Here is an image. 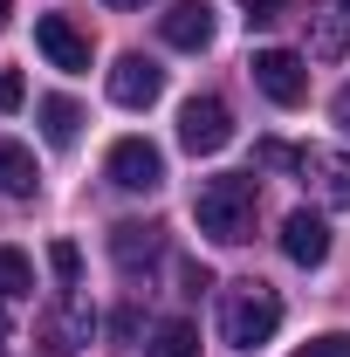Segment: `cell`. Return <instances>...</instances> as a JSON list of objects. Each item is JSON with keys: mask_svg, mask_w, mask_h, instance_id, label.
Instances as JSON below:
<instances>
[{"mask_svg": "<svg viewBox=\"0 0 350 357\" xmlns=\"http://www.w3.org/2000/svg\"><path fill=\"white\" fill-rule=\"evenodd\" d=\"M35 48H42L55 69H69V76L89 69V35L69 21V14H42V21H35Z\"/></svg>", "mask_w": 350, "mask_h": 357, "instance_id": "9", "label": "cell"}, {"mask_svg": "<svg viewBox=\"0 0 350 357\" xmlns=\"http://www.w3.org/2000/svg\"><path fill=\"white\" fill-rule=\"evenodd\" d=\"M144 357H199V330H192L185 316H165V323L151 330V344H144Z\"/></svg>", "mask_w": 350, "mask_h": 357, "instance_id": "15", "label": "cell"}, {"mask_svg": "<svg viewBox=\"0 0 350 357\" xmlns=\"http://www.w3.org/2000/svg\"><path fill=\"white\" fill-rule=\"evenodd\" d=\"M309 48L323 55V62H337L350 48V7H330V14H316V35H309Z\"/></svg>", "mask_w": 350, "mask_h": 357, "instance_id": "16", "label": "cell"}, {"mask_svg": "<svg viewBox=\"0 0 350 357\" xmlns=\"http://www.w3.org/2000/svg\"><path fill=\"white\" fill-rule=\"evenodd\" d=\"M48 268L62 275V289H76V275H83V255H76V241H55V248H48Z\"/></svg>", "mask_w": 350, "mask_h": 357, "instance_id": "19", "label": "cell"}, {"mask_svg": "<svg viewBox=\"0 0 350 357\" xmlns=\"http://www.w3.org/2000/svg\"><path fill=\"white\" fill-rule=\"evenodd\" d=\"M254 89H261L268 103L296 110V103H309V62L296 48H261L254 55Z\"/></svg>", "mask_w": 350, "mask_h": 357, "instance_id": "4", "label": "cell"}, {"mask_svg": "<svg viewBox=\"0 0 350 357\" xmlns=\"http://www.w3.org/2000/svg\"><path fill=\"white\" fill-rule=\"evenodd\" d=\"M158 96H165V69H158L151 55H137V48H131V55L110 62V103H124V110H151Z\"/></svg>", "mask_w": 350, "mask_h": 357, "instance_id": "7", "label": "cell"}, {"mask_svg": "<svg viewBox=\"0 0 350 357\" xmlns=\"http://www.w3.org/2000/svg\"><path fill=\"white\" fill-rule=\"evenodd\" d=\"M103 172H110V185H124V192H158L165 185V151L151 137H117Z\"/></svg>", "mask_w": 350, "mask_h": 357, "instance_id": "5", "label": "cell"}, {"mask_svg": "<svg viewBox=\"0 0 350 357\" xmlns=\"http://www.w3.org/2000/svg\"><path fill=\"white\" fill-rule=\"evenodd\" d=\"M344 7H350V0H344Z\"/></svg>", "mask_w": 350, "mask_h": 357, "instance_id": "28", "label": "cell"}, {"mask_svg": "<svg viewBox=\"0 0 350 357\" xmlns=\"http://www.w3.org/2000/svg\"><path fill=\"white\" fill-rule=\"evenodd\" d=\"M0 344H7V316H0Z\"/></svg>", "mask_w": 350, "mask_h": 357, "instance_id": "27", "label": "cell"}, {"mask_svg": "<svg viewBox=\"0 0 350 357\" xmlns=\"http://www.w3.org/2000/svg\"><path fill=\"white\" fill-rule=\"evenodd\" d=\"M254 213H261V192H254L248 172H220V178H206V185L192 192V220H199V234L220 241V248L254 241Z\"/></svg>", "mask_w": 350, "mask_h": 357, "instance_id": "1", "label": "cell"}, {"mask_svg": "<svg viewBox=\"0 0 350 357\" xmlns=\"http://www.w3.org/2000/svg\"><path fill=\"white\" fill-rule=\"evenodd\" d=\"M110 330H117V337H137V310H131V303H124V310L110 316Z\"/></svg>", "mask_w": 350, "mask_h": 357, "instance_id": "23", "label": "cell"}, {"mask_svg": "<svg viewBox=\"0 0 350 357\" xmlns=\"http://www.w3.org/2000/svg\"><path fill=\"white\" fill-rule=\"evenodd\" d=\"M7 14H14V0H0V28H7Z\"/></svg>", "mask_w": 350, "mask_h": 357, "instance_id": "25", "label": "cell"}, {"mask_svg": "<svg viewBox=\"0 0 350 357\" xmlns=\"http://www.w3.org/2000/svg\"><path fill=\"white\" fill-rule=\"evenodd\" d=\"M227 137H234V110H227L220 96H192V103L178 110V144H185L192 158H213Z\"/></svg>", "mask_w": 350, "mask_h": 357, "instance_id": "6", "label": "cell"}, {"mask_svg": "<svg viewBox=\"0 0 350 357\" xmlns=\"http://www.w3.org/2000/svg\"><path fill=\"white\" fill-rule=\"evenodd\" d=\"M89 337H96V310H89L83 296H62V303L42 316V351L48 357H76Z\"/></svg>", "mask_w": 350, "mask_h": 357, "instance_id": "8", "label": "cell"}, {"mask_svg": "<svg viewBox=\"0 0 350 357\" xmlns=\"http://www.w3.org/2000/svg\"><path fill=\"white\" fill-rule=\"evenodd\" d=\"M178 282H185V296H206V289H213V268H199V261H178Z\"/></svg>", "mask_w": 350, "mask_h": 357, "instance_id": "21", "label": "cell"}, {"mask_svg": "<svg viewBox=\"0 0 350 357\" xmlns=\"http://www.w3.org/2000/svg\"><path fill=\"white\" fill-rule=\"evenodd\" d=\"M28 103V83H21V69H0V110H21Z\"/></svg>", "mask_w": 350, "mask_h": 357, "instance_id": "20", "label": "cell"}, {"mask_svg": "<svg viewBox=\"0 0 350 357\" xmlns=\"http://www.w3.org/2000/svg\"><path fill=\"white\" fill-rule=\"evenodd\" d=\"M282 255H289L296 268H323L330 261V220L309 213V206H296V213L282 220Z\"/></svg>", "mask_w": 350, "mask_h": 357, "instance_id": "11", "label": "cell"}, {"mask_svg": "<svg viewBox=\"0 0 350 357\" xmlns=\"http://www.w3.org/2000/svg\"><path fill=\"white\" fill-rule=\"evenodd\" d=\"M35 117H42V137L55 144V151H69L76 131H83V110H76L69 96H42V103H35Z\"/></svg>", "mask_w": 350, "mask_h": 357, "instance_id": "14", "label": "cell"}, {"mask_svg": "<svg viewBox=\"0 0 350 357\" xmlns=\"http://www.w3.org/2000/svg\"><path fill=\"white\" fill-rule=\"evenodd\" d=\"M158 35L185 55H199V48H213V0H178L172 14H158Z\"/></svg>", "mask_w": 350, "mask_h": 357, "instance_id": "12", "label": "cell"}, {"mask_svg": "<svg viewBox=\"0 0 350 357\" xmlns=\"http://www.w3.org/2000/svg\"><path fill=\"white\" fill-rule=\"evenodd\" d=\"M289 172H303V185L323 199V206H350V158L344 151H330V144H296L289 151Z\"/></svg>", "mask_w": 350, "mask_h": 357, "instance_id": "3", "label": "cell"}, {"mask_svg": "<svg viewBox=\"0 0 350 357\" xmlns=\"http://www.w3.org/2000/svg\"><path fill=\"white\" fill-rule=\"evenodd\" d=\"M289 357H350V330H323V337H309L303 351H289Z\"/></svg>", "mask_w": 350, "mask_h": 357, "instance_id": "18", "label": "cell"}, {"mask_svg": "<svg viewBox=\"0 0 350 357\" xmlns=\"http://www.w3.org/2000/svg\"><path fill=\"white\" fill-rule=\"evenodd\" d=\"M330 110H337V124H344V131H350V83L337 89V103H330Z\"/></svg>", "mask_w": 350, "mask_h": 357, "instance_id": "24", "label": "cell"}, {"mask_svg": "<svg viewBox=\"0 0 350 357\" xmlns=\"http://www.w3.org/2000/svg\"><path fill=\"white\" fill-rule=\"evenodd\" d=\"M158 255H165V227H151V220H117L110 227V261L124 275H144Z\"/></svg>", "mask_w": 350, "mask_h": 357, "instance_id": "10", "label": "cell"}, {"mask_svg": "<svg viewBox=\"0 0 350 357\" xmlns=\"http://www.w3.org/2000/svg\"><path fill=\"white\" fill-rule=\"evenodd\" d=\"M103 7H144V0H103Z\"/></svg>", "mask_w": 350, "mask_h": 357, "instance_id": "26", "label": "cell"}, {"mask_svg": "<svg viewBox=\"0 0 350 357\" xmlns=\"http://www.w3.org/2000/svg\"><path fill=\"white\" fill-rule=\"evenodd\" d=\"M35 185H42L35 151H28L21 137H0V192H7V199H35Z\"/></svg>", "mask_w": 350, "mask_h": 357, "instance_id": "13", "label": "cell"}, {"mask_svg": "<svg viewBox=\"0 0 350 357\" xmlns=\"http://www.w3.org/2000/svg\"><path fill=\"white\" fill-rule=\"evenodd\" d=\"M275 330H282V296L268 289V282H227L220 289V337L234 344V351H261L275 344Z\"/></svg>", "mask_w": 350, "mask_h": 357, "instance_id": "2", "label": "cell"}, {"mask_svg": "<svg viewBox=\"0 0 350 357\" xmlns=\"http://www.w3.org/2000/svg\"><path fill=\"white\" fill-rule=\"evenodd\" d=\"M241 7H248V21H275V14H282L289 0H241Z\"/></svg>", "mask_w": 350, "mask_h": 357, "instance_id": "22", "label": "cell"}, {"mask_svg": "<svg viewBox=\"0 0 350 357\" xmlns=\"http://www.w3.org/2000/svg\"><path fill=\"white\" fill-rule=\"evenodd\" d=\"M21 296H35V268L21 248H0V303H21Z\"/></svg>", "mask_w": 350, "mask_h": 357, "instance_id": "17", "label": "cell"}]
</instances>
